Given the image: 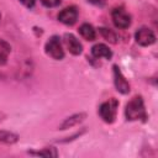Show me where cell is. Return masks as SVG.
<instances>
[{"label": "cell", "mask_w": 158, "mask_h": 158, "mask_svg": "<svg viewBox=\"0 0 158 158\" xmlns=\"http://www.w3.org/2000/svg\"><path fill=\"white\" fill-rule=\"evenodd\" d=\"M88 1L96 6H104V4H105V0H88Z\"/></svg>", "instance_id": "cell-18"}, {"label": "cell", "mask_w": 158, "mask_h": 158, "mask_svg": "<svg viewBox=\"0 0 158 158\" xmlns=\"http://www.w3.org/2000/svg\"><path fill=\"white\" fill-rule=\"evenodd\" d=\"M99 33H100L101 37H102L105 41H107L109 43L116 44V43L118 42V37H117V35H116L112 30H110V28L100 27V28H99Z\"/></svg>", "instance_id": "cell-14"}, {"label": "cell", "mask_w": 158, "mask_h": 158, "mask_svg": "<svg viewBox=\"0 0 158 158\" xmlns=\"http://www.w3.org/2000/svg\"><path fill=\"white\" fill-rule=\"evenodd\" d=\"M40 1L46 7H57L60 4V0H40Z\"/></svg>", "instance_id": "cell-16"}, {"label": "cell", "mask_w": 158, "mask_h": 158, "mask_svg": "<svg viewBox=\"0 0 158 158\" xmlns=\"http://www.w3.org/2000/svg\"><path fill=\"white\" fill-rule=\"evenodd\" d=\"M28 153L32 156H41V157H48V158L58 157V152L54 147H46V148H42L40 151H28Z\"/></svg>", "instance_id": "cell-15"}, {"label": "cell", "mask_w": 158, "mask_h": 158, "mask_svg": "<svg viewBox=\"0 0 158 158\" xmlns=\"http://www.w3.org/2000/svg\"><path fill=\"white\" fill-rule=\"evenodd\" d=\"M63 43L67 47V49L69 51V53H72L73 56L81 54V52H83V44L79 42V40L73 33H64V36H63Z\"/></svg>", "instance_id": "cell-8"}, {"label": "cell", "mask_w": 158, "mask_h": 158, "mask_svg": "<svg viewBox=\"0 0 158 158\" xmlns=\"http://www.w3.org/2000/svg\"><path fill=\"white\" fill-rule=\"evenodd\" d=\"M86 112H78V114H74L72 116H68L67 118L63 120V122L59 125V130H68V128H72L74 126H78L79 123H81L85 118H86Z\"/></svg>", "instance_id": "cell-9"}, {"label": "cell", "mask_w": 158, "mask_h": 158, "mask_svg": "<svg viewBox=\"0 0 158 158\" xmlns=\"http://www.w3.org/2000/svg\"><path fill=\"white\" fill-rule=\"evenodd\" d=\"M79 33L86 41H94L96 38V31L90 23H81L79 27Z\"/></svg>", "instance_id": "cell-11"}, {"label": "cell", "mask_w": 158, "mask_h": 158, "mask_svg": "<svg viewBox=\"0 0 158 158\" xmlns=\"http://www.w3.org/2000/svg\"><path fill=\"white\" fill-rule=\"evenodd\" d=\"M135 40L136 42L142 46V47H148V46H152L154 42H156V35L154 32L148 28V27H142L139 28L138 31H136L135 33Z\"/></svg>", "instance_id": "cell-6"}, {"label": "cell", "mask_w": 158, "mask_h": 158, "mask_svg": "<svg viewBox=\"0 0 158 158\" xmlns=\"http://www.w3.org/2000/svg\"><path fill=\"white\" fill-rule=\"evenodd\" d=\"M78 15H79V11L75 6H68L58 14V20H59V22H62L67 26H72L77 22Z\"/></svg>", "instance_id": "cell-7"}, {"label": "cell", "mask_w": 158, "mask_h": 158, "mask_svg": "<svg viewBox=\"0 0 158 158\" xmlns=\"http://www.w3.org/2000/svg\"><path fill=\"white\" fill-rule=\"evenodd\" d=\"M44 51H46V54L49 56L52 59L60 60V59L64 58V49H63L62 41H60V37L59 36H56V35L52 36L46 42Z\"/></svg>", "instance_id": "cell-3"}, {"label": "cell", "mask_w": 158, "mask_h": 158, "mask_svg": "<svg viewBox=\"0 0 158 158\" xmlns=\"http://www.w3.org/2000/svg\"><path fill=\"white\" fill-rule=\"evenodd\" d=\"M91 56L96 59H100V58L111 59L112 58V51L104 43H96L91 47Z\"/></svg>", "instance_id": "cell-10"}, {"label": "cell", "mask_w": 158, "mask_h": 158, "mask_svg": "<svg viewBox=\"0 0 158 158\" xmlns=\"http://www.w3.org/2000/svg\"><path fill=\"white\" fill-rule=\"evenodd\" d=\"M117 107H118V101L115 98H111L106 101H104L99 106V116L100 118L106 122V123H114L117 116Z\"/></svg>", "instance_id": "cell-2"}, {"label": "cell", "mask_w": 158, "mask_h": 158, "mask_svg": "<svg viewBox=\"0 0 158 158\" xmlns=\"http://www.w3.org/2000/svg\"><path fill=\"white\" fill-rule=\"evenodd\" d=\"M112 75H114V84H115L116 90L120 94H123V95L128 94L130 90H131L130 83L127 81V79L125 78V75L120 70L118 65H116V64L112 65Z\"/></svg>", "instance_id": "cell-5"}, {"label": "cell", "mask_w": 158, "mask_h": 158, "mask_svg": "<svg viewBox=\"0 0 158 158\" xmlns=\"http://www.w3.org/2000/svg\"><path fill=\"white\" fill-rule=\"evenodd\" d=\"M125 116L127 121H142L146 122L148 118L143 98L141 95H135L125 107Z\"/></svg>", "instance_id": "cell-1"}, {"label": "cell", "mask_w": 158, "mask_h": 158, "mask_svg": "<svg viewBox=\"0 0 158 158\" xmlns=\"http://www.w3.org/2000/svg\"><path fill=\"white\" fill-rule=\"evenodd\" d=\"M11 53V46L5 40L0 38V67L5 65L7 62V57Z\"/></svg>", "instance_id": "cell-13"}, {"label": "cell", "mask_w": 158, "mask_h": 158, "mask_svg": "<svg viewBox=\"0 0 158 158\" xmlns=\"http://www.w3.org/2000/svg\"><path fill=\"white\" fill-rule=\"evenodd\" d=\"M111 20L114 25L120 30H126L131 26V15L123 9V7H115L111 11Z\"/></svg>", "instance_id": "cell-4"}, {"label": "cell", "mask_w": 158, "mask_h": 158, "mask_svg": "<svg viewBox=\"0 0 158 158\" xmlns=\"http://www.w3.org/2000/svg\"><path fill=\"white\" fill-rule=\"evenodd\" d=\"M19 135L7 130H0V143L5 144H14L19 141Z\"/></svg>", "instance_id": "cell-12"}, {"label": "cell", "mask_w": 158, "mask_h": 158, "mask_svg": "<svg viewBox=\"0 0 158 158\" xmlns=\"http://www.w3.org/2000/svg\"><path fill=\"white\" fill-rule=\"evenodd\" d=\"M20 2L23 6H26L27 9H32L35 6V4H36V0H20Z\"/></svg>", "instance_id": "cell-17"}, {"label": "cell", "mask_w": 158, "mask_h": 158, "mask_svg": "<svg viewBox=\"0 0 158 158\" xmlns=\"http://www.w3.org/2000/svg\"><path fill=\"white\" fill-rule=\"evenodd\" d=\"M0 21H1V14H0Z\"/></svg>", "instance_id": "cell-19"}]
</instances>
